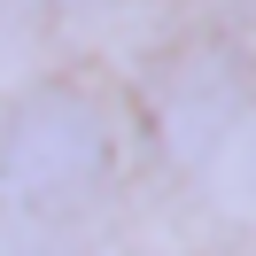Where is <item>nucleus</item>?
Segmentation results:
<instances>
[{"mask_svg":"<svg viewBox=\"0 0 256 256\" xmlns=\"http://www.w3.org/2000/svg\"><path fill=\"white\" fill-rule=\"evenodd\" d=\"M0 178L16 202H78L109 178V116L78 86H39L0 132Z\"/></svg>","mask_w":256,"mask_h":256,"instance_id":"f257e3e1","label":"nucleus"},{"mask_svg":"<svg viewBox=\"0 0 256 256\" xmlns=\"http://www.w3.org/2000/svg\"><path fill=\"white\" fill-rule=\"evenodd\" d=\"M39 8H70V0H39Z\"/></svg>","mask_w":256,"mask_h":256,"instance_id":"f03ea898","label":"nucleus"}]
</instances>
